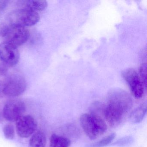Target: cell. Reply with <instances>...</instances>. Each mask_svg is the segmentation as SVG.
<instances>
[{"mask_svg":"<svg viewBox=\"0 0 147 147\" xmlns=\"http://www.w3.org/2000/svg\"><path fill=\"white\" fill-rule=\"evenodd\" d=\"M26 111L24 103L20 100L11 99L7 101L4 107L3 116L10 122H17L24 116Z\"/></svg>","mask_w":147,"mask_h":147,"instance_id":"6","label":"cell"},{"mask_svg":"<svg viewBox=\"0 0 147 147\" xmlns=\"http://www.w3.org/2000/svg\"><path fill=\"white\" fill-rule=\"evenodd\" d=\"M134 142V138L131 136H126L121 138L113 143V145L119 147L129 146Z\"/></svg>","mask_w":147,"mask_h":147,"instance_id":"15","label":"cell"},{"mask_svg":"<svg viewBox=\"0 0 147 147\" xmlns=\"http://www.w3.org/2000/svg\"><path fill=\"white\" fill-rule=\"evenodd\" d=\"M37 126V122L33 117L30 115H25L17 121L16 130L20 137L27 138L34 133Z\"/></svg>","mask_w":147,"mask_h":147,"instance_id":"9","label":"cell"},{"mask_svg":"<svg viewBox=\"0 0 147 147\" xmlns=\"http://www.w3.org/2000/svg\"><path fill=\"white\" fill-rule=\"evenodd\" d=\"M27 84L24 76L13 74L7 76L3 82L2 94L9 97H16L22 94L26 90Z\"/></svg>","mask_w":147,"mask_h":147,"instance_id":"4","label":"cell"},{"mask_svg":"<svg viewBox=\"0 0 147 147\" xmlns=\"http://www.w3.org/2000/svg\"><path fill=\"white\" fill-rule=\"evenodd\" d=\"M3 63H0V76H5L8 72V68Z\"/></svg>","mask_w":147,"mask_h":147,"instance_id":"18","label":"cell"},{"mask_svg":"<svg viewBox=\"0 0 147 147\" xmlns=\"http://www.w3.org/2000/svg\"><path fill=\"white\" fill-rule=\"evenodd\" d=\"M133 100L128 93L123 89L111 90L107 97V105L104 115L109 125L116 127L120 125L131 109Z\"/></svg>","mask_w":147,"mask_h":147,"instance_id":"1","label":"cell"},{"mask_svg":"<svg viewBox=\"0 0 147 147\" xmlns=\"http://www.w3.org/2000/svg\"><path fill=\"white\" fill-rule=\"evenodd\" d=\"M116 134L115 133H112L100 141L89 145V147H104L107 146L112 142Z\"/></svg>","mask_w":147,"mask_h":147,"instance_id":"14","label":"cell"},{"mask_svg":"<svg viewBox=\"0 0 147 147\" xmlns=\"http://www.w3.org/2000/svg\"><path fill=\"white\" fill-rule=\"evenodd\" d=\"M20 9H26L37 12L42 11L47 8L48 2L46 1H20L17 2Z\"/></svg>","mask_w":147,"mask_h":147,"instance_id":"10","label":"cell"},{"mask_svg":"<svg viewBox=\"0 0 147 147\" xmlns=\"http://www.w3.org/2000/svg\"><path fill=\"white\" fill-rule=\"evenodd\" d=\"M139 77L146 88L147 86V64L146 63L141 64L139 68Z\"/></svg>","mask_w":147,"mask_h":147,"instance_id":"17","label":"cell"},{"mask_svg":"<svg viewBox=\"0 0 147 147\" xmlns=\"http://www.w3.org/2000/svg\"><path fill=\"white\" fill-rule=\"evenodd\" d=\"M2 89H3V82L0 81V95L2 94Z\"/></svg>","mask_w":147,"mask_h":147,"instance_id":"20","label":"cell"},{"mask_svg":"<svg viewBox=\"0 0 147 147\" xmlns=\"http://www.w3.org/2000/svg\"><path fill=\"white\" fill-rule=\"evenodd\" d=\"M9 2L10 1H0V11L6 8Z\"/></svg>","mask_w":147,"mask_h":147,"instance_id":"19","label":"cell"},{"mask_svg":"<svg viewBox=\"0 0 147 147\" xmlns=\"http://www.w3.org/2000/svg\"><path fill=\"white\" fill-rule=\"evenodd\" d=\"M71 142L67 138L55 134L51 135L50 140V147H69Z\"/></svg>","mask_w":147,"mask_h":147,"instance_id":"13","label":"cell"},{"mask_svg":"<svg viewBox=\"0 0 147 147\" xmlns=\"http://www.w3.org/2000/svg\"><path fill=\"white\" fill-rule=\"evenodd\" d=\"M147 112V103H143L133 110L129 116L130 121L133 123H138L142 121Z\"/></svg>","mask_w":147,"mask_h":147,"instance_id":"11","label":"cell"},{"mask_svg":"<svg viewBox=\"0 0 147 147\" xmlns=\"http://www.w3.org/2000/svg\"><path fill=\"white\" fill-rule=\"evenodd\" d=\"M81 125L85 134L91 140H94L105 133L107 126L101 117L94 113H84L80 117Z\"/></svg>","mask_w":147,"mask_h":147,"instance_id":"2","label":"cell"},{"mask_svg":"<svg viewBox=\"0 0 147 147\" xmlns=\"http://www.w3.org/2000/svg\"><path fill=\"white\" fill-rule=\"evenodd\" d=\"M20 54L17 47L5 42L0 44V60L7 67H14L20 61Z\"/></svg>","mask_w":147,"mask_h":147,"instance_id":"8","label":"cell"},{"mask_svg":"<svg viewBox=\"0 0 147 147\" xmlns=\"http://www.w3.org/2000/svg\"><path fill=\"white\" fill-rule=\"evenodd\" d=\"M40 19L37 12L23 9L13 11L8 16L9 24L25 27L35 25Z\"/></svg>","mask_w":147,"mask_h":147,"instance_id":"5","label":"cell"},{"mask_svg":"<svg viewBox=\"0 0 147 147\" xmlns=\"http://www.w3.org/2000/svg\"><path fill=\"white\" fill-rule=\"evenodd\" d=\"M30 36L29 30L26 27L10 24L0 25V37L16 47L26 42Z\"/></svg>","mask_w":147,"mask_h":147,"instance_id":"3","label":"cell"},{"mask_svg":"<svg viewBox=\"0 0 147 147\" xmlns=\"http://www.w3.org/2000/svg\"><path fill=\"white\" fill-rule=\"evenodd\" d=\"M3 131L5 137L7 139L12 140L15 137L14 126L11 124L6 125L3 128Z\"/></svg>","mask_w":147,"mask_h":147,"instance_id":"16","label":"cell"},{"mask_svg":"<svg viewBox=\"0 0 147 147\" xmlns=\"http://www.w3.org/2000/svg\"><path fill=\"white\" fill-rule=\"evenodd\" d=\"M122 76L129 85L134 97L137 98H142L145 87L136 71L134 69H127L123 71Z\"/></svg>","mask_w":147,"mask_h":147,"instance_id":"7","label":"cell"},{"mask_svg":"<svg viewBox=\"0 0 147 147\" xmlns=\"http://www.w3.org/2000/svg\"><path fill=\"white\" fill-rule=\"evenodd\" d=\"M46 137L45 133L41 131L34 133L30 139L29 147H45Z\"/></svg>","mask_w":147,"mask_h":147,"instance_id":"12","label":"cell"}]
</instances>
